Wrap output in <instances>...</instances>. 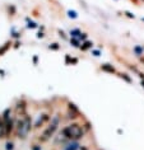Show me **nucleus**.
I'll list each match as a JSON object with an SVG mask.
<instances>
[{"label": "nucleus", "instance_id": "nucleus-1", "mask_svg": "<svg viewBox=\"0 0 144 150\" xmlns=\"http://www.w3.org/2000/svg\"><path fill=\"white\" fill-rule=\"evenodd\" d=\"M83 136V130L82 127L77 125V123H73V125H69L65 129H63V131L60 132V139L64 141H71V140H78Z\"/></svg>", "mask_w": 144, "mask_h": 150}, {"label": "nucleus", "instance_id": "nucleus-2", "mask_svg": "<svg viewBox=\"0 0 144 150\" xmlns=\"http://www.w3.org/2000/svg\"><path fill=\"white\" fill-rule=\"evenodd\" d=\"M14 149V144L12 141L10 142H6V150H13Z\"/></svg>", "mask_w": 144, "mask_h": 150}]
</instances>
